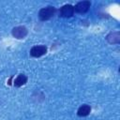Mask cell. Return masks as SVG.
Wrapping results in <instances>:
<instances>
[{"label": "cell", "mask_w": 120, "mask_h": 120, "mask_svg": "<svg viewBox=\"0 0 120 120\" xmlns=\"http://www.w3.org/2000/svg\"><path fill=\"white\" fill-rule=\"evenodd\" d=\"M54 13H55V8L49 6V7L43 8L39 10L38 17L41 21H47V20H50L52 17H53Z\"/></svg>", "instance_id": "cell-1"}, {"label": "cell", "mask_w": 120, "mask_h": 120, "mask_svg": "<svg viewBox=\"0 0 120 120\" xmlns=\"http://www.w3.org/2000/svg\"><path fill=\"white\" fill-rule=\"evenodd\" d=\"M27 33H28V30H27V28H26L25 26H23V25L16 26V27H14V28L12 29V31H11L12 36H13L15 38H17V39H22V38H25L26 35H27Z\"/></svg>", "instance_id": "cell-2"}, {"label": "cell", "mask_w": 120, "mask_h": 120, "mask_svg": "<svg viewBox=\"0 0 120 120\" xmlns=\"http://www.w3.org/2000/svg\"><path fill=\"white\" fill-rule=\"evenodd\" d=\"M47 52V47L45 45H37L30 50V55L33 57H40Z\"/></svg>", "instance_id": "cell-3"}, {"label": "cell", "mask_w": 120, "mask_h": 120, "mask_svg": "<svg viewBox=\"0 0 120 120\" xmlns=\"http://www.w3.org/2000/svg\"><path fill=\"white\" fill-rule=\"evenodd\" d=\"M90 6V1H81L74 7V11H76L77 13H85L88 11Z\"/></svg>", "instance_id": "cell-4"}, {"label": "cell", "mask_w": 120, "mask_h": 120, "mask_svg": "<svg viewBox=\"0 0 120 120\" xmlns=\"http://www.w3.org/2000/svg\"><path fill=\"white\" fill-rule=\"evenodd\" d=\"M74 14V7L72 5H64L61 8H60V16L61 17H71Z\"/></svg>", "instance_id": "cell-5"}, {"label": "cell", "mask_w": 120, "mask_h": 120, "mask_svg": "<svg viewBox=\"0 0 120 120\" xmlns=\"http://www.w3.org/2000/svg\"><path fill=\"white\" fill-rule=\"evenodd\" d=\"M106 39L110 44H118L120 42V33L118 31L112 32L106 37Z\"/></svg>", "instance_id": "cell-6"}, {"label": "cell", "mask_w": 120, "mask_h": 120, "mask_svg": "<svg viewBox=\"0 0 120 120\" xmlns=\"http://www.w3.org/2000/svg\"><path fill=\"white\" fill-rule=\"evenodd\" d=\"M90 112H91V107L89 105H87V104H82L78 109L77 113H78L79 116H86V115H88L90 113Z\"/></svg>", "instance_id": "cell-7"}, {"label": "cell", "mask_w": 120, "mask_h": 120, "mask_svg": "<svg viewBox=\"0 0 120 120\" xmlns=\"http://www.w3.org/2000/svg\"><path fill=\"white\" fill-rule=\"evenodd\" d=\"M27 82V77L24 74H19L17 78L14 80V85L16 87H20L23 84H25Z\"/></svg>", "instance_id": "cell-8"}]
</instances>
